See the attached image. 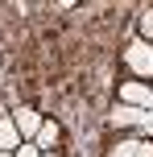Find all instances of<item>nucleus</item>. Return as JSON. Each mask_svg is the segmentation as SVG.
<instances>
[{
	"label": "nucleus",
	"mask_w": 153,
	"mask_h": 157,
	"mask_svg": "<svg viewBox=\"0 0 153 157\" xmlns=\"http://www.w3.org/2000/svg\"><path fill=\"white\" fill-rule=\"evenodd\" d=\"M124 66H128L137 78H153V46L149 41H132V46H124Z\"/></svg>",
	"instance_id": "nucleus-1"
},
{
	"label": "nucleus",
	"mask_w": 153,
	"mask_h": 157,
	"mask_svg": "<svg viewBox=\"0 0 153 157\" xmlns=\"http://www.w3.org/2000/svg\"><path fill=\"white\" fill-rule=\"evenodd\" d=\"M120 103L141 108V112H153V87H145L141 78H128V83H120Z\"/></svg>",
	"instance_id": "nucleus-2"
},
{
	"label": "nucleus",
	"mask_w": 153,
	"mask_h": 157,
	"mask_svg": "<svg viewBox=\"0 0 153 157\" xmlns=\"http://www.w3.org/2000/svg\"><path fill=\"white\" fill-rule=\"evenodd\" d=\"M13 120H17V132H21V141H37L41 124H46V120H41L33 108H21V112H13Z\"/></svg>",
	"instance_id": "nucleus-3"
},
{
	"label": "nucleus",
	"mask_w": 153,
	"mask_h": 157,
	"mask_svg": "<svg viewBox=\"0 0 153 157\" xmlns=\"http://www.w3.org/2000/svg\"><path fill=\"white\" fill-rule=\"evenodd\" d=\"M21 132H17V120L13 116H0V149H8V153H17L21 149Z\"/></svg>",
	"instance_id": "nucleus-4"
},
{
	"label": "nucleus",
	"mask_w": 153,
	"mask_h": 157,
	"mask_svg": "<svg viewBox=\"0 0 153 157\" xmlns=\"http://www.w3.org/2000/svg\"><path fill=\"white\" fill-rule=\"evenodd\" d=\"M145 116H149V112H141V108L116 103V112H112V124H145Z\"/></svg>",
	"instance_id": "nucleus-5"
},
{
	"label": "nucleus",
	"mask_w": 153,
	"mask_h": 157,
	"mask_svg": "<svg viewBox=\"0 0 153 157\" xmlns=\"http://www.w3.org/2000/svg\"><path fill=\"white\" fill-rule=\"evenodd\" d=\"M58 136H62V132H58V124H54V120H46V124H41V132H37V141H33V145H37L41 153H54Z\"/></svg>",
	"instance_id": "nucleus-6"
},
{
	"label": "nucleus",
	"mask_w": 153,
	"mask_h": 157,
	"mask_svg": "<svg viewBox=\"0 0 153 157\" xmlns=\"http://www.w3.org/2000/svg\"><path fill=\"white\" fill-rule=\"evenodd\" d=\"M137 149H141V136H120L108 149V157H137Z\"/></svg>",
	"instance_id": "nucleus-7"
},
{
	"label": "nucleus",
	"mask_w": 153,
	"mask_h": 157,
	"mask_svg": "<svg viewBox=\"0 0 153 157\" xmlns=\"http://www.w3.org/2000/svg\"><path fill=\"white\" fill-rule=\"evenodd\" d=\"M137 37L153 46V4H149V8H141V17H137Z\"/></svg>",
	"instance_id": "nucleus-8"
},
{
	"label": "nucleus",
	"mask_w": 153,
	"mask_h": 157,
	"mask_svg": "<svg viewBox=\"0 0 153 157\" xmlns=\"http://www.w3.org/2000/svg\"><path fill=\"white\" fill-rule=\"evenodd\" d=\"M17 157H41V149H37V145H33V141H25L21 149H17Z\"/></svg>",
	"instance_id": "nucleus-9"
},
{
	"label": "nucleus",
	"mask_w": 153,
	"mask_h": 157,
	"mask_svg": "<svg viewBox=\"0 0 153 157\" xmlns=\"http://www.w3.org/2000/svg\"><path fill=\"white\" fill-rule=\"evenodd\" d=\"M137 157H153V145H149V141H141V149H137Z\"/></svg>",
	"instance_id": "nucleus-10"
},
{
	"label": "nucleus",
	"mask_w": 153,
	"mask_h": 157,
	"mask_svg": "<svg viewBox=\"0 0 153 157\" xmlns=\"http://www.w3.org/2000/svg\"><path fill=\"white\" fill-rule=\"evenodd\" d=\"M41 157H58V153H41Z\"/></svg>",
	"instance_id": "nucleus-11"
}]
</instances>
